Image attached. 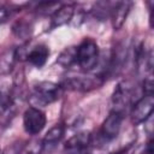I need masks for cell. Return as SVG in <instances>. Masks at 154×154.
Masks as SVG:
<instances>
[{"label":"cell","instance_id":"6da1fadb","mask_svg":"<svg viewBox=\"0 0 154 154\" xmlns=\"http://www.w3.org/2000/svg\"><path fill=\"white\" fill-rule=\"evenodd\" d=\"M63 87L58 83L51 81L38 82L34 85L32 93L30 96V101L32 102V107L35 106H47L49 103L55 102L63 95Z\"/></svg>","mask_w":154,"mask_h":154},{"label":"cell","instance_id":"7a4b0ae2","mask_svg":"<svg viewBox=\"0 0 154 154\" xmlns=\"http://www.w3.org/2000/svg\"><path fill=\"white\" fill-rule=\"evenodd\" d=\"M99 46L90 37H85L76 47V65L83 71H90L96 67L99 63Z\"/></svg>","mask_w":154,"mask_h":154},{"label":"cell","instance_id":"3957f363","mask_svg":"<svg viewBox=\"0 0 154 154\" xmlns=\"http://www.w3.org/2000/svg\"><path fill=\"white\" fill-rule=\"evenodd\" d=\"M134 88L128 81H122L117 84L112 94V111L125 116L128 108L132 102Z\"/></svg>","mask_w":154,"mask_h":154},{"label":"cell","instance_id":"277c9868","mask_svg":"<svg viewBox=\"0 0 154 154\" xmlns=\"http://www.w3.org/2000/svg\"><path fill=\"white\" fill-rule=\"evenodd\" d=\"M105 78L101 75H84L75 76L66 78L60 85L63 89H71L77 91H89L95 88H99L103 83Z\"/></svg>","mask_w":154,"mask_h":154},{"label":"cell","instance_id":"5b68a950","mask_svg":"<svg viewBox=\"0 0 154 154\" xmlns=\"http://www.w3.org/2000/svg\"><path fill=\"white\" fill-rule=\"evenodd\" d=\"M46 114L38 107H29L23 116V126L26 134L37 135L46 126Z\"/></svg>","mask_w":154,"mask_h":154},{"label":"cell","instance_id":"8992f818","mask_svg":"<svg viewBox=\"0 0 154 154\" xmlns=\"http://www.w3.org/2000/svg\"><path fill=\"white\" fill-rule=\"evenodd\" d=\"M154 108V96L153 94H143L131 108V120L134 124H141L146 122L153 112Z\"/></svg>","mask_w":154,"mask_h":154},{"label":"cell","instance_id":"52a82bcc","mask_svg":"<svg viewBox=\"0 0 154 154\" xmlns=\"http://www.w3.org/2000/svg\"><path fill=\"white\" fill-rule=\"evenodd\" d=\"M123 119H124L123 114H120L118 112H114V111H111L109 114L107 116V118L103 120L101 128H100V132H99L100 137L105 142L114 140L118 136L119 131H120Z\"/></svg>","mask_w":154,"mask_h":154},{"label":"cell","instance_id":"ba28073f","mask_svg":"<svg viewBox=\"0 0 154 154\" xmlns=\"http://www.w3.org/2000/svg\"><path fill=\"white\" fill-rule=\"evenodd\" d=\"M91 144V135L88 131H81L70 137L64 149L67 154H87Z\"/></svg>","mask_w":154,"mask_h":154},{"label":"cell","instance_id":"9c48e42d","mask_svg":"<svg viewBox=\"0 0 154 154\" xmlns=\"http://www.w3.org/2000/svg\"><path fill=\"white\" fill-rule=\"evenodd\" d=\"M136 69L138 75L143 78V81L152 78V72H153L152 52L147 51L143 45L137 49L136 53Z\"/></svg>","mask_w":154,"mask_h":154},{"label":"cell","instance_id":"30bf717a","mask_svg":"<svg viewBox=\"0 0 154 154\" xmlns=\"http://www.w3.org/2000/svg\"><path fill=\"white\" fill-rule=\"evenodd\" d=\"M131 6H132L131 1H119V2L114 4V7H113L112 13H111V18H112L113 28L116 30L120 29L123 26V24L125 23Z\"/></svg>","mask_w":154,"mask_h":154},{"label":"cell","instance_id":"8fae6325","mask_svg":"<svg viewBox=\"0 0 154 154\" xmlns=\"http://www.w3.org/2000/svg\"><path fill=\"white\" fill-rule=\"evenodd\" d=\"M73 13H75V6L73 5H64L59 8H57L52 16V19H51V22H52L51 29L67 24L72 19Z\"/></svg>","mask_w":154,"mask_h":154},{"label":"cell","instance_id":"7c38bea8","mask_svg":"<svg viewBox=\"0 0 154 154\" xmlns=\"http://www.w3.org/2000/svg\"><path fill=\"white\" fill-rule=\"evenodd\" d=\"M48 55H49V49L46 45H38L36 47H34L32 49H30L28 53H26V60L36 66V67H42L47 59H48Z\"/></svg>","mask_w":154,"mask_h":154},{"label":"cell","instance_id":"4fadbf2b","mask_svg":"<svg viewBox=\"0 0 154 154\" xmlns=\"http://www.w3.org/2000/svg\"><path fill=\"white\" fill-rule=\"evenodd\" d=\"M64 134H65V126H64L63 124H57V125H54V126L51 128V129L47 131V134L45 135V137H43V140H42L43 147L57 144V143L63 138Z\"/></svg>","mask_w":154,"mask_h":154},{"label":"cell","instance_id":"5bb4252c","mask_svg":"<svg viewBox=\"0 0 154 154\" xmlns=\"http://www.w3.org/2000/svg\"><path fill=\"white\" fill-rule=\"evenodd\" d=\"M58 64L63 67H71L76 65V46L66 47L58 58Z\"/></svg>","mask_w":154,"mask_h":154},{"label":"cell","instance_id":"9a60e30c","mask_svg":"<svg viewBox=\"0 0 154 154\" xmlns=\"http://www.w3.org/2000/svg\"><path fill=\"white\" fill-rule=\"evenodd\" d=\"M17 60V55H16V49H11L5 52L1 58H0V67L2 70H5L6 72L10 71L14 64V61Z\"/></svg>","mask_w":154,"mask_h":154},{"label":"cell","instance_id":"2e32d148","mask_svg":"<svg viewBox=\"0 0 154 154\" xmlns=\"http://www.w3.org/2000/svg\"><path fill=\"white\" fill-rule=\"evenodd\" d=\"M13 105V99L8 91H4L0 89V116L5 114L11 109Z\"/></svg>","mask_w":154,"mask_h":154},{"label":"cell","instance_id":"e0dca14e","mask_svg":"<svg viewBox=\"0 0 154 154\" xmlns=\"http://www.w3.org/2000/svg\"><path fill=\"white\" fill-rule=\"evenodd\" d=\"M13 32H14L18 37H24V38H26V37L30 35L31 29H30V26H29L28 24L20 22V23H17V24L13 26Z\"/></svg>","mask_w":154,"mask_h":154},{"label":"cell","instance_id":"ac0fdd59","mask_svg":"<svg viewBox=\"0 0 154 154\" xmlns=\"http://www.w3.org/2000/svg\"><path fill=\"white\" fill-rule=\"evenodd\" d=\"M10 14H11V11H8L6 8H0V24L6 22L7 18L10 17Z\"/></svg>","mask_w":154,"mask_h":154},{"label":"cell","instance_id":"d6986e66","mask_svg":"<svg viewBox=\"0 0 154 154\" xmlns=\"http://www.w3.org/2000/svg\"><path fill=\"white\" fill-rule=\"evenodd\" d=\"M141 154H154V149H153V141L149 140L144 147V150Z\"/></svg>","mask_w":154,"mask_h":154}]
</instances>
